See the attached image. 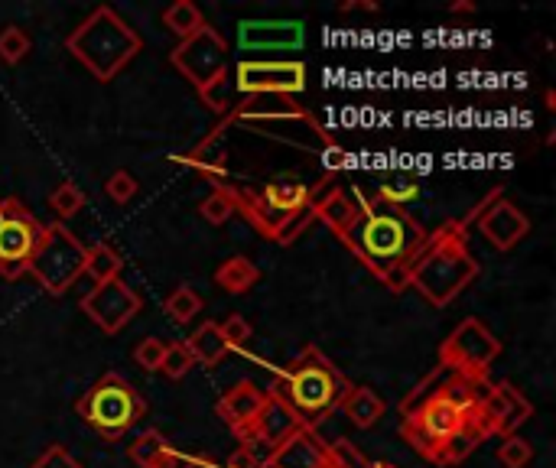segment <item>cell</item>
<instances>
[{
	"label": "cell",
	"mask_w": 556,
	"mask_h": 468,
	"mask_svg": "<svg viewBox=\"0 0 556 468\" xmlns=\"http://www.w3.org/2000/svg\"><path fill=\"white\" fill-rule=\"evenodd\" d=\"M348 390H352L348 377L316 345H306L277 374V384L270 394L287 403L306 429H313V423L326 420L332 410L342 407Z\"/></svg>",
	"instance_id": "cell-1"
},
{
	"label": "cell",
	"mask_w": 556,
	"mask_h": 468,
	"mask_svg": "<svg viewBox=\"0 0 556 468\" xmlns=\"http://www.w3.org/2000/svg\"><path fill=\"white\" fill-rule=\"evenodd\" d=\"M475 277L478 264L465 247V221H446L439 231L426 234L420 251L410 257V286H417L433 306L452 303Z\"/></svg>",
	"instance_id": "cell-2"
},
{
	"label": "cell",
	"mask_w": 556,
	"mask_h": 468,
	"mask_svg": "<svg viewBox=\"0 0 556 468\" xmlns=\"http://www.w3.org/2000/svg\"><path fill=\"white\" fill-rule=\"evenodd\" d=\"M342 241L381 277L384 270L410 264V257L426 241V231L407 212H374L365 202L358 221L348 228V234H342Z\"/></svg>",
	"instance_id": "cell-3"
},
{
	"label": "cell",
	"mask_w": 556,
	"mask_h": 468,
	"mask_svg": "<svg viewBox=\"0 0 556 468\" xmlns=\"http://www.w3.org/2000/svg\"><path fill=\"white\" fill-rule=\"evenodd\" d=\"M140 36L111 7H98L79 30L69 36V52L98 82H111L140 52Z\"/></svg>",
	"instance_id": "cell-4"
},
{
	"label": "cell",
	"mask_w": 556,
	"mask_h": 468,
	"mask_svg": "<svg viewBox=\"0 0 556 468\" xmlns=\"http://www.w3.org/2000/svg\"><path fill=\"white\" fill-rule=\"evenodd\" d=\"M79 416L101 439H124L147 413V400L121 374H105L88 387V394L75 403Z\"/></svg>",
	"instance_id": "cell-5"
},
{
	"label": "cell",
	"mask_w": 556,
	"mask_h": 468,
	"mask_svg": "<svg viewBox=\"0 0 556 468\" xmlns=\"http://www.w3.org/2000/svg\"><path fill=\"white\" fill-rule=\"evenodd\" d=\"M85 257H88V247L69 228L46 225V234L40 247H36L27 273H33L46 286V293L62 296L85 273Z\"/></svg>",
	"instance_id": "cell-6"
},
{
	"label": "cell",
	"mask_w": 556,
	"mask_h": 468,
	"mask_svg": "<svg viewBox=\"0 0 556 468\" xmlns=\"http://www.w3.org/2000/svg\"><path fill=\"white\" fill-rule=\"evenodd\" d=\"M43 234L46 225L20 199L14 195L0 199V273L7 280H17L30 270V260Z\"/></svg>",
	"instance_id": "cell-7"
},
{
	"label": "cell",
	"mask_w": 556,
	"mask_h": 468,
	"mask_svg": "<svg viewBox=\"0 0 556 468\" xmlns=\"http://www.w3.org/2000/svg\"><path fill=\"white\" fill-rule=\"evenodd\" d=\"M400 416H404V426H400L404 439L423 459L433 462L436 449L459 433L469 413H459L456 407H449V403L436 397H423L417 403H410V407H400Z\"/></svg>",
	"instance_id": "cell-8"
},
{
	"label": "cell",
	"mask_w": 556,
	"mask_h": 468,
	"mask_svg": "<svg viewBox=\"0 0 556 468\" xmlns=\"http://www.w3.org/2000/svg\"><path fill=\"white\" fill-rule=\"evenodd\" d=\"M501 355V342L478 319H462L456 329L449 332V338L439 345V364L446 371L485 377L491 361Z\"/></svg>",
	"instance_id": "cell-9"
},
{
	"label": "cell",
	"mask_w": 556,
	"mask_h": 468,
	"mask_svg": "<svg viewBox=\"0 0 556 468\" xmlns=\"http://www.w3.org/2000/svg\"><path fill=\"white\" fill-rule=\"evenodd\" d=\"M170 59L192 85L205 91L209 85H215L218 78H228L231 52H228V43L222 39V33L205 23L199 33H192L189 39H183V43L173 49Z\"/></svg>",
	"instance_id": "cell-10"
},
{
	"label": "cell",
	"mask_w": 556,
	"mask_h": 468,
	"mask_svg": "<svg viewBox=\"0 0 556 468\" xmlns=\"http://www.w3.org/2000/svg\"><path fill=\"white\" fill-rule=\"evenodd\" d=\"M235 88L251 98L300 95L306 88V65L293 59H241L235 65Z\"/></svg>",
	"instance_id": "cell-11"
},
{
	"label": "cell",
	"mask_w": 556,
	"mask_h": 468,
	"mask_svg": "<svg viewBox=\"0 0 556 468\" xmlns=\"http://www.w3.org/2000/svg\"><path fill=\"white\" fill-rule=\"evenodd\" d=\"M140 309H144V299H140L121 277L95 286V290L82 299V312H88V319L108 335L121 332Z\"/></svg>",
	"instance_id": "cell-12"
},
{
	"label": "cell",
	"mask_w": 556,
	"mask_h": 468,
	"mask_svg": "<svg viewBox=\"0 0 556 468\" xmlns=\"http://www.w3.org/2000/svg\"><path fill=\"white\" fill-rule=\"evenodd\" d=\"M478 416H482V423L488 426L491 436H517V429H521L534 407H530V400L508 381H498V384H488L482 403H478Z\"/></svg>",
	"instance_id": "cell-13"
},
{
	"label": "cell",
	"mask_w": 556,
	"mask_h": 468,
	"mask_svg": "<svg viewBox=\"0 0 556 468\" xmlns=\"http://www.w3.org/2000/svg\"><path fill=\"white\" fill-rule=\"evenodd\" d=\"M306 43V26L300 20H241V52H296Z\"/></svg>",
	"instance_id": "cell-14"
},
{
	"label": "cell",
	"mask_w": 556,
	"mask_h": 468,
	"mask_svg": "<svg viewBox=\"0 0 556 468\" xmlns=\"http://www.w3.org/2000/svg\"><path fill=\"white\" fill-rule=\"evenodd\" d=\"M475 218H478V231H482L498 251H511V247L530 231L527 215L514 202L501 199V195H491L488 205H482L475 212Z\"/></svg>",
	"instance_id": "cell-15"
},
{
	"label": "cell",
	"mask_w": 556,
	"mask_h": 468,
	"mask_svg": "<svg viewBox=\"0 0 556 468\" xmlns=\"http://www.w3.org/2000/svg\"><path fill=\"white\" fill-rule=\"evenodd\" d=\"M296 429H303V423L296 420V413L280 397L267 394L261 413H257L251 420V426L241 429L238 436L241 439H257V442H264L267 449H277L280 442H287L296 433Z\"/></svg>",
	"instance_id": "cell-16"
},
{
	"label": "cell",
	"mask_w": 556,
	"mask_h": 468,
	"mask_svg": "<svg viewBox=\"0 0 556 468\" xmlns=\"http://www.w3.org/2000/svg\"><path fill=\"white\" fill-rule=\"evenodd\" d=\"M270 468H326V446L316 439L313 429H296V433L280 442L270 455Z\"/></svg>",
	"instance_id": "cell-17"
},
{
	"label": "cell",
	"mask_w": 556,
	"mask_h": 468,
	"mask_svg": "<svg viewBox=\"0 0 556 468\" xmlns=\"http://www.w3.org/2000/svg\"><path fill=\"white\" fill-rule=\"evenodd\" d=\"M264 400H267V394L257 384H251V381L235 384L222 400H218V416H222L235 433H241V429H248L254 416L261 413Z\"/></svg>",
	"instance_id": "cell-18"
},
{
	"label": "cell",
	"mask_w": 556,
	"mask_h": 468,
	"mask_svg": "<svg viewBox=\"0 0 556 468\" xmlns=\"http://www.w3.org/2000/svg\"><path fill=\"white\" fill-rule=\"evenodd\" d=\"M231 189V199H235V208H238V212H244V218H248L251 221V225L257 228V231H261L264 234V238H280V231L283 228H287V215H280L277 212V208H270L264 199H261V195H257V192H248V189H235V186H228Z\"/></svg>",
	"instance_id": "cell-19"
},
{
	"label": "cell",
	"mask_w": 556,
	"mask_h": 468,
	"mask_svg": "<svg viewBox=\"0 0 556 468\" xmlns=\"http://www.w3.org/2000/svg\"><path fill=\"white\" fill-rule=\"evenodd\" d=\"M261 199L270 208H277L280 215L293 218V215H300V212H306L309 205H313V189H309L306 182H300V179L283 176V179L267 182L264 192H261Z\"/></svg>",
	"instance_id": "cell-20"
},
{
	"label": "cell",
	"mask_w": 556,
	"mask_h": 468,
	"mask_svg": "<svg viewBox=\"0 0 556 468\" xmlns=\"http://www.w3.org/2000/svg\"><path fill=\"white\" fill-rule=\"evenodd\" d=\"M361 205H365V199H348V192L332 189L326 199L313 202V215L326 221V225L342 238V234H348V228L358 221Z\"/></svg>",
	"instance_id": "cell-21"
},
{
	"label": "cell",
	"mask_w": 556,
	"mask_h": 468,
	"mask_svg": "<svg viewBox=\"0 0 556 468\" xmlns=\"http://www.w3.org/2000/svg\"><path fill=\"white\" fill-rule=\"evenodd\" d=\"M131 459L140 468H179L183 455H179L170 442H166L157 429H147L131 442Z\"/></svg>",
	"instance_id": "cell-22"
},
{
	"label": "cell",
	"mask_w": 556,
	"mask_h": 468,
	"mask_svg": "<svg viewBox=\"0 0 556 468\" xmlns=\"http://www.w3.org/2000/svg\"><path fill=\"white\" fill-rule=\"evenodd\" d=\"M189 355L196 364H205V368H215L218 361H222L228 355V342L222 338V332H218V322H202L196 332H192L186 342Z\"/></svg>",
	"instance_id": "cell-23"
},
{
	"label": "cell",
	"mask_w": 556,
	"mask_h": 468,
	"mask_svg": "<svg viewBox=\"0 0 556 468\" xmlns=\"http://www.w3.org/2000/svg\"><path fill=\"white\" fill-rule=\"evenodd\" d=\"M342 410H345V416H348V420H352L358 429H371V426L384 416L387 403H384L378 394H374L371 387H352V390L345 394V400H342Z\"/></svg>",
	"instance_id": "cell-24"
},
{
	"label": "cell",
	"mask_w": 556,
	"mask_h": 468,
	"mask_svg": "<svg viewBox=\"0 0 556 468\" xmlns=\"http://www.w3.org/2000/svg\"><path fill=\"white\" fill-rule=\"evenodd\" d=\"M257 280H261V270H257L254 260H248V257H228L215 270V283L231 296H241V293L254 290Z\"/></svg>",
	"instance_id": "cell-25"
},
{
	"label": "cell",
	"mask_w": 556,
	"mask_h": 468,
	"mask_svg": "<svg viewBox=\"0 0 556 468\" xmlns=\"http://www.w3.org/2000/svg\"><path fill=\"white\" fill-rule=\"evenodd\" d=\"M270 117H303V121H313L303 108H296L293 101H274V98H251L248 104H241V108L228 117V121H270Z\"/></svg>",
	"instance_id": "cell-26"
},
{
	"label": "cell",
	"mask_w": 556,
	"mask_h": 468,
	"mask_svg": "<svg viewBox=\"0 0 556 468\" xmlns=\"http://www.w3.org/2000/svg\"><path fill=\"white\" fill-rule=\"evenodd\" d=\"M121 270H124V260L111 244H95L85 257V273L92 277L95 286L108 283V280H118Z\"/></svg>",
	"instance_id": "cell-27"
},
{
	"label": "cell",
	"mask_w": 556,
	"mask_h": 468,
	"mask_svg": "<svg viewBox=\"0 0 556 468\" xmlns=\"http://www.w3.org/2000/svg\"><path fill=\"white\" fill-rule=\"evenodd\" d=\"M183 163L196 166L202 176H209V179L222 182L225 186V150H222V143H218V134L205 140L199 150H192L189 156H183Z\"/></svg>",
	"instance_id": "cell-28"
},
{
	"label": "cell",
	"mask_w": 556,
	"mask_h": 468,
	"mask_svg": "<svg viewBox=\"0 0 556 468\" xmlns=\"http://www.w3.org/2000/svg\"><path fill=\"white\" fill-rule=\"evenodd\" d=\"M163 23L170 26L176 36L189 39L192 33H199L205 26V17H202V10L192 4V0H176L173 7L163 10Z\"/></svg>",
	"instance_id": "cell-29"
},
{
	"label": "cell",
	"mask_w": 556,
	"mask_h": 468,
	"mask_svg": "<svg viewBox=\"0 0 556 468\" xmlns=\"http://www.w3.org/2000/svg\"><path fill=\"white\" fill-rule=\"evenodd\" d=\"M202 296L192 290V286H176V290L163 299V309H166V316H170L176 325H189L192 319L199 316L202 312Z\"/></svg>",
	"instance_id": "cell-30"
},
{
	"label": "cell",
	"mask_w": 556,
	"mask_h": 468,
	"mask_svg": "<svg viewBox=\"0 0 556 468\" xmlns=\"http://www.w3.org/2000/svg\"><path fill=\"white\" fill-rule=\"evenodd\" d=\"M49 208H53V215L59 218V225H62V221H69V218H75L82 212L85 195L75 182H59V186L49 192Z\"/></svg>",
	"instance_id": "cell-31"
},
{
	"label": "cell",
	"mask_w": 556,
	"mask_h": 468,
	"mask_svg": "<svg viewBox=\"0 0 556 468\" xmlns=\"http://www.w3.org/2000/svg\"><path fill=\"white\" fill-rule=\"evenodd\" d=\"M378 195H381V202L400 208V205H407V202L417 199V195H420V182L413 179V176H407V173L404 176H391V179L381 182Z\"/></svg>",
	"instance_id": "cell-32"
},
{
	"label": "cell",
	"mask_w": 556,
	"mask_h": 468,
	"mask_svg": "<svg viewBox=\"0 0 556 468\" xmlns=\"http://www.w3.org/2000/svg\"><path fill=\"white\" fill-rule=\"evenodd\" d=\"M199 212H202L205 221H212V225H225V221L238 212L235 199H231V189L228 186H215V192L209 195V199H202Z\"/></svg>",
	"instance_id": "cell-33"
},
{
	"label": "cell",
	"mask_w": 556,
	"mask_h": 468,
	"mask_svg": "<svg viewBox=\"0 0 556 468\" xmlns=\"http://www.w3.org/2000/svg\"><path fill=\"white\" fill-rule=\"evenodd\" d=\"M30 52V33L20 30V26H4L0 30V59L7 65L23 62V56Z\"/></svg>",
	"instance_id": "cell-34"
},
{
	"label": "cell",
	"mask_w": 556,
	"mask_h": 468,
	"mask_svg": "<svg viewBox=\"0 0 556 468\" xmlns=\"http://www.w3.org/2000/svg\"><path fill=\"white\" fill-rule=\"evenodd\" d=\"M530 459H534V446L521 436H504V442L498 446V462L504 468H527Z\"/></svg>",
	"instance_id": "cell-35"
},
{
	"label": "cell",
	"mask_w": 556,
	"mask_h": 468,
	"mask_svg": "<svg viewBox=\"0 0 556 468\" xmlns=\"http://www.w3.org/2000/svg\"><path fill=\"white\" fill-rule=\"evenodd\" d=\"M192 355H189V348L183 342H173V345H166V355H163V364H160V371L166 377H173V381H183V377L192 371Z\"/></svg>",
	"instance_id": "cell-36"
},
{
	"label": "cell",
	"mask_w": 556,
	"mask_h": 468,
	"mask_svg": "<svg viewBox=\"0 0 556 468\" xmlns=\"http://www.w3.org/2000/svg\"><path fill=\"white\" fill-rule=\"evenodd\" d=\"M218 332H222V338L228 342L231 351H244V348H248V342H251V335H254L251 322L244 316H228L222 325H218Z\"/></svg>",
	"instance_id": "cell-37"
},
{
	"label": "cell",
	"mask_w": 556,
	"mask_h": 468,
	"mask_svg": "<svg viewBox=\"0 0 556 468\" xmlns=\"http://www.w3.org/2000/svg\"><path fill=\"white\" fill-rule=\"evenodd\" d=\"M140 189V182L127 173V169H118V173H111L108 182H105V192H108V199H114L118 205H127L137 195Z\"/></svg>",
	"instance_id": "cell-38"
},
{
	"label": "cell",
	"mask_w": 556,
	"mask_h": 468,
	"mask_svg": "<svg viewBox=\"0 0 556 468\" xmlns=\"http://www.w3.org/2000/svg\"><path fill=\"white\" fill-rule=\"evenodd\" d=\"M163 355H166V342H163V338H157V335L144 338V342H140V345L134 348V361H137L144 371H160Z\"/></svg>",
	"instance_id": "cell-39"
},
{
	"label": "cell",
	"mask_w": 556,
	"mask_h": 468,
	"mask_svg": "<svg viewBox=\"0 0 556 468\" xmlns=\"http://www.w3.org/2000/svg\"><path fill=\"white\" fill-rule=\"evenodd\" d=\"M202 101L209 104L215 114H228L231 111V95H228V78H218L215 85H209L205 91H199Z\"/></svg>",
	"instance_id": "cell-40"
},
{
	"label": "cell",
	"mask_w": 556,
	"mask_h": 468,
	"mask_svg": "<svg viewBox=\"0 0 556 468\" xmlns=\"http://www.w3.org/2000/svg\"><path fill=\"white\" fill-rule=\"evenodd\" d=\"M33 468H82L79 462L72 459L69 449H62V446H49L40 459L33 462Z\"/></svg>",
	"instance_id": "cell-41"
},
{
	"label": "cell",
	"mask_w": 556,
	"mask_h": 468,
	"mask_svg": "<svg viewBox=\"0 0 556 468\" xmlns=\"http://www.w3.org/2000/svg\"><path fill=\"white\" fill-rule=\"evenodd\" d=\"M381 280H384V286H387L391 293H404L407 286H410V264H400V267L384 270Z\"/></svg>",
	"instance_id": "cell-42"
},
{
	"label": "cell",
	"mask_w": 556,
	"mask_h": 468,
	"mask_svg": "<svg viewBox=\"0 0 556 468\" xmlns=\"http://www.w3.org/2000/svg\"><path fill=\"white\" fill-rule=\"evenodd\" d=\"M225 468H264V465L257 462V459H254V455H251L248 449H235V452L228 455Z\"/></svg>",
	"instance_id": "cell-43"
},
{
	"label": "cell",
	"mask_w": 556,
	"mask_h": 468,
	"mask_svg": "<svg viewBox=\"0 0 556 468\" xmlns=\"http://www.w3.org/2000/svg\"><path fill=\"white\" fill-rule=\"evenodd\" d=\"M322 163H326L329 169H342V166H348V156H345V150L339 147V143H329V150H326V156H322Z\"/></svg>",
	"instance_id": "cell-44"
},
{
	"label": "cell",
	"mask_w": 556,
	"mask_h": 468,
	"mask_svg": "<svg viewBox=\"0 0 556 468\" xmlns=\"http://www.w3.org/2000/svg\"><path fill=\"white\" fill-rule=\"evenodd\" d=\"M179 468H225V465H218L215 459H209V455H192V459L179 462Z\"/></svg>",
	"instance_id": "cell-45"
}]
</instances>
